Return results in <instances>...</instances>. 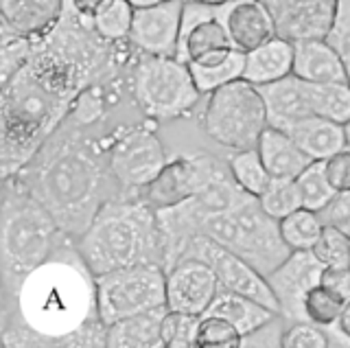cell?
<instances>
[{
    "instance_id": "obj_1",
    "label": "cell",
    "mask_w": 350,
    "mask_h": 348,
    "mask_svg": "<svg viewBox=\"0 0 350 348\" xmlns=\"http://www.w3.org/2000/svg\"><path fill=\"white\" fill-rule=\"evenodd\" d=\"M103 125L62 123L16 178L46 206L70 239H79L101 206L123 195L107 160Z\"/></svg>"
},
{
    "instance_id": "obj_2",
    "label": "cell",
    "mask_w": 350,
    "mask_h": 348,
    "mask_svg": "<svg viewBox=\"0 0 350 348\" xmlns=\"http://www.w3.org/2000/svg\"><path fill=\"white\" fill-rule=\"evenodd\" d=\"M25 335H33L31 346H105L107 326L96 311V282L68 239L53 258L20 282L11 298Z\"/></svg>"
},
{
    "instance_id": "obj_3",
    "label": "cell",
    "mask_w": 350,
    "mask_h": 348,
    "mask_svg": "<svg viewBox=\"0 0 350 348\" xmlns=\"http://www.w3.org/2000/svg\"><path fill=\"white\" fill-rule=\"evenodd\" d=\"M75 243L94 278L138 263L164 265L167 256L160 217L136 193L105 202Z\"/></svg>"
},
{
    "instance_id": "obj_4",
    "label": "cell",
    "mask_w": 350,
    "mask_h": 348,
    "mask_svg": "<svg viewBox=\"0 0 350 348\" xmlns=\"http://www.w3.org/2000/svg\"><path fill=\"white\" fill-rule=\"evenodd\" d=\"M3 222H0V260L3 293L11 298L31 271L46 263L68 241L57 219L16 176L5 178Z\"/></svg>"
},
{
    "instance_id": "obj_5",
    "label": "cell",
    "mask_w": 350,
    "mask_h": 348,
    "mask_svg": "<svg viewBox=\"0 0 350 348\" xmlns=\"http://www.w3.org/2000/svg\"><path fill=\"white\" fill-rule=\"evenodd\" d=\"M3 134L0 158L3 180L16 176L36 158L44 143L70 114V105L33 77L22 66L3 83Z\"/></svg>"
},
{
    "instance_id": "obj_6",
    "label": "cell",
    "mask_w": 350,
    "mask_h": 348,
    "mask_svg": "<svg viewBox=\"0 0 350 348\" xmlns=\"http://www.w3.org/2000/svg\"><path fill=\"white\" fill-rule=\"evenodd\" d=\"M195 235L213 239L247 260L262 276H269L293 252L280 235L278 219L262 211L258 198H247L232 211L204 215L195 224Z\"/></svg>"
},
{
    "instance_id": "obj_7",
    "label": "cell",
    "mask_w": 350,
    "mask_h": 348,
    "mask_svg": "<svg viewBox=\"0 0 350 348\" xmlns=\"http://www.w3.org/2000/svg\"><path fill=\"white\" fill-rule=\"evenodd\" d=\"M131 101L153 123H171L191 114L202 101L189 64L178 57L136 53L127 72Z\"/></svg>"
},
{
    "instance_id": "obj_8",
    "label": "cell",
    "mask_w": 350,
    "mask_h": 348,
    "mask_svg": "<svg viewBox=\"0 0 350 348\" xmlns=\"http://www.w3.org/2000/svg\"><path fill=\"white\" fill-rule=\"evenodd\" d=\"M267 125L265 101L256 85L245 79L226 83L204 96L200 127L224 151L254 149Z\"/></svg>"
},
{
    "instance_id": "obj_9",
    "label": "cell",
    "mask_w": 350,
    "mask_h": 348,
    "mask_svg": "<svg viewBox=\"0 0 350 348\" xmlns=\"http://www.w3.org/2000/svg\"><path fill=\"white\" fill-rule=\"evenodd\" d=\"M96 311L107 326L129 315L167 307V269L160 263H138L94 278Z\"/></svg>"
},
{
    "instance_id": "obj_10",
    "label": "cell",
    "mask_w": 350,
    "mask_h": 348,
    "mask_svg": "<svg viewBox=\"0 0 350 348\" xmlns=\"http://www.w3.org/2000/svg\"><path fill=\"white\" fill-rule=\"evenodd\" d=\"M107 160L123 193H136L167 167L169 156L151 125L118 123L107 132Z\"/></svg>"
},
{
    "instance_id": "obj_11",
    "label": "cell",
    "mask_w": 350,
    "mask_h": 348,
    "mask_svg": "<svg viewBox=\"0 0 350 348\" xmlns=\"http://www.w3.org/2000/svg\"><path fill=\"white\" fill-rule=\"evenodd\" d=\"M184 256H197L206 260V263L215 269L221 289L247 296L252 300L265 304L267 309L280 313L278 300L269 287L267 276H262L256 267H252L247 263V260L237 256L234 252H230V250L219 245L213 239H208L206 235H193L189 239V243H186L182 258Z\"/></svg>"
},
{
    "instance_id": "obj_12",
    "label": "cell",
    "mask_w": 350,
    "mask_h": 348,
    "mask_svg": "<svg viewBox=\"0 0 350 348\" xmlns=\"http://www.w3.org/2000/svg\"><path fill=\"white\" fill-rule=\"evenodd\" d=\"M215 158V154H180L178 158H169L167 167L136 195L156 213L178 209L195 198Z\"/></svg>"
},
{
    "instance_id": "obj_13",
    "label": "cell",
    "mask_w": 350,
    "mask_h": 348,
    "mask_svg": "<svg viewBox=\"0 0 350 348\" xmlns=\"http://www.w3.org/2000/svg\"><path fill=\"white\" fill-rule=\"evenodd\" d=\"M324 263L313 250H293L282 263L267 276V282L278 300L280 315L289 322L304 320V296L320 285Z\"/></svg>"
},
{
    "instance_id": "obj_14",
    "label": "cell",
    "mask_w": 350,
    "mask_h": 348,
    "mask_svg": "<svg viewBox=\"0 0 350 348\" xmlns=\"http://www.w3.org/2000/svg\"><path fill=\"white\" fill-rule=\"evenodd\" d=\"M273 20L276 34L289 42L326 40L339 0H258Z\"/></svg>"
},
{
    "instance_id": "obj_15",
    "label": "cell",
    "mask_w": 350,
    "mask_h": 348,
    "mask_svg": "<svg viewBox=\"0 0 350 348\" xmlns=\"http://www.w3.org/2000/svg\"><path fill=\"white\" fill-rule=\"evenodd\" d=\"M219 289L215 269L197 256H184L167 269V307L173 311L204 315Z\"/></svg>"
},
{
    "instance_id": "obj_16",
    "label": "cell",
    "mask_w": 350,
    "mask_h": 348,
    "mask_svg": "<svg viewBox=\"0 0 350 348\" xmlns=\"http://www.w3.org/2000/svg\"><path fill=\"white\" fill-rule=\"evenodd\" d=\"M182 9L184 0H167L156 7L136 9L129 44L147 55L178 57Z\"/></svg>"
},
{
    "instance_id": "obj_17",
    "label": "cell",
    "mask_w": 350,
    "mask_h": 348,
    "mask_svg": "<svg viewBox=\"0 0 350 348\" xmlns=\"http://www.w3.org/2000/svg\"><path fill=\"white\" fill-rule=\"evenodd\" d=\"M66 7L68 0H0L3 31L38 44L59 27Z\"/></svg>"
},
{
    "instance_id": "obj_18",
    "label": "cell",
    "mask_w": 350,
    "mask_h": 348,
    "mask_svg": "<svg viewBox=\"0 0 350 348\" xmlns=\"http://www.w3.org/2000/svg\"><path fill=\"white\" fill-rule=\"evenodd\" d=\"M221 20L232 40V46L241 53H250L276 38V27L258 0H230L221 5Z\"/></svg>"
},
{
    "instance_id": "obj_19",
    "label": "cell",
    "mask_w": 350,
    "mask_h": 348,
    "mask_svg": "<svg viewBox=\"0 0 350 348\" xmlns=\"http://www.w3.org/2000/svg\"><path fill=\"white\" fill-rule=\"evenodd\" d=\"M295 145H298L311 160H328L337 151L348 147V134L346 125L328 121L322 116H304L300 121L284 127Z\"/></svg>"
},
{
    "instance_id": "obj_20",
    "label": "cell",
    "mask_w": 350,
    "mask_h": 348,
    "mask_svg": "<svg viewBox=\"0 0 350 348\" xmlns=\"http://www.w3.org/2000/svg\"><path fill=\"white\" fill-rule=\"evenodd\" d=\"M267 107V121L271 127L284 129L287 125L311 116L309 96H306V81L289 75L280 81L256 85Z\"/></svg>"
},
{
    "instance_id": "obj_21",
    "label": "cell",
    "mask_w": 350,
    "mask_h": 348,
    "mask_svg": "<svg viewBox=\"0 0 350 348\" xmlns=\"http://www.w3.org/2000/svg\"><path fill=\"white\" fill-rule=\"evenodd\" d=\"M256 149L273 180H295L311 162H315L295 145V140L284 129L271 125L260 134Z\"/></svg>"
},
{
    "instance_id": "obj_22",
    "label": "cell",
    "mask_w": 350,
    "mask_h": 348,
    "mask_svg": "<svg viewBox=\"0 0 350 348\" xmlns=\"http://www.w3.org/2000/svg\"><path fill=\"white\" fill-rule=\"evenodd\" d=\"M293 75L306 83L348 81L342 59L326 40L293 42Z\"/></svg>"
},
{
    "instance_id": "obj_23",
    "label": "cell",
    "mask_w": 350,
    "mask_h": 348,
    "mask_svg": "<svg viewBox=\"0 0 350 348\" xmlns=\"http://www.w3.org/2000/svg\"><path fill=\"white\" fill-rule=\"evenodd\" d=\"M293 75V42L280 36L245 53L243 79L252 85H265Z\"/></svg>"
},
{
    "instance_id": "obj_24",
    "label": "cell",
    "mask_w": 350,
    "mask_h": 348,
    "mask_svg": "<svg viewBox=\"0 0 350 348\" xmlns=\"http://www.w3.org/2000/svg\"><path fill=\"white\" fill-rule=\"evenodd\" d=\"M169 307L151 309L145 313L129 315V318L107 324L105 346L109 348H164L160 337L162 318Z\"/></svg>"
},
{
    "instance_id": "obj_25",
    "label": "cell",
    "mask_w": 350,
    "mask_h": 348,
    "mask_svg": "<svg viewBox=\"0 0 350 348\" xmlns=\"http://www.w3.org/2000/svg\"><path fill=\"white\" fill-rule=\"evenodd\" d=\"M206 313L226 318L230 324L237 326V331L243 337L252 331H256L258 326H262L276 315V311L267 309L265 304H260L247 296H241V293L228 291V289H219L217 298L213 300L211 309Z\"/></svg>"
},
{
    "instance_id": "obj_26",
    "label": "cell",
    "mask_w": 350,
    "mask_h": 348,
    "mask_svg": "<svg viewBox=\"0 0 350 348\" xmlns=\"http://www.w3.org/2000/svg\"><path fill=\"white\" fill-rule=\"evenodd\" d=\"M309 110L315 116L328 121L348 125L350 123V83L331 81V83H306Z\"/></svg>"
},
{
    "instance_id": "obj_27",
    "label": "cell",
    "mask_w": 350,
    "mask_h": 348,
    "mask_svg": "<svg viewBox=\"0 0 350 348\" xmlns=\"http://www.w3.org/2000/svg\"><path fill=\"white\" fill-rule=\"evenodd\" d=\"M228 167L232 171L237 184L252 198H260L265 189L269 187L271 176L262 165L258 156V149H245V151H230L228 154Z\"/></svg>"
},
{
    "instance_id": "obj_28",
    "label": "cell",
    "mask_w": 350,
    "mask_h": 348,
    "mask_svg": "<svg viewBox=\"0 0 350 348\" xmlns=\"http://www.w3.org/2000/svg\"><path fill=\"white\" fill-rule=\"evenodd\" d=\"M193 72V79L197 90L204 96L211 94L213 90L221 88L226 83H232L237 79H243L245 70V53L232 51L226 59L208 64V66H189Z\"/></svg>"
},
{
    "instance_id": "obj_29",
    "label": "cell",
    "mask_w": 350,
    "mask_h": 348,
    "mask_svg": "<svg viewBox=\"0 0 350 348\" xmlns=\"http://www.w3.org/2000/svg\"><path fill=\"white\" fill-rule=\"evenodd\" d=\"M280 224V235L291 250H311L320 237L324 219L320 213H315L311 209H298L291 215H287Z\"/></svg>"
},
{
    "instance_id": "obj_30",
    "label": "cell",
    "mask_w": 350,
    "mask_h": 348,
    "mask_svg": "<svg viewBox=\"0 0 350 348\" xmlns=\"http://www.w3.org/2000/svg\"><path fill=\"white\" fill-rule=\"evenodd\" d=\"M298 189L304 209H311L315 213H324L337 198V191L331 187L326 173H324V160H315L306 167L298 178Z\"/></svg>"
},
{
    "instance_id": "obj_31",
    "label": "cell",
    "mask_w": 350,
    "mask_h": 348,
    "mask_svg": "<svg viewBox=\"0 0 350 348\" xmlns=\"http://www.w3.org/2000/svg\"><path fill=\"white\" fill-rule=\"evenodd\" d=\"M344 307H346V300L342 296H337V293L328 287H324L322 282L306 293L304 304H302L304 320L322 326V329H331L339 315H342Z\"/></svg>"
},
{
    "instance_id": "obj_32",
    "label": "cell",
    "mask_w": 350,
    "mask_h": 348,
    "mask_svg": "<svg viewBox=\"0 0 350 348\" xmlns=\"http://www.w3.org/2000/svg\"><path fill=\"white\" fill-rule=\"evenodd\" d=\"M136 9L127 0H112L94 18V29L109 42H129L131 25H134Z\"/></svg>"
},
{
    "instance_id": "obj_33",
    "label": "cell",
    "mask_w": 350,
    "mask_h": 348,
    "mask_svg": "<svg viewBox=\"0 0 350 348\" xmlns=\"http://www.w3.org/2000/svg\"><path fill=\"white\" fill-rule=\"evenodd\" d=\"M262 211H265L273 219H284L287 215L293 211L302 209V198H300V189L295 180H273L269 182V187L265 193L258 198Z\"/></svg>"
},
{
    "instance_id": "obj_34",
    "label": "cell",
    "mask_w": 350,
    "mask_h": 348,
    "mask_svg": "<svg viewBox=\"0 0 350 348\" xmlns=\"http://www.w3.org/2000/svg\"><path fill=\"white\" fill-rule=\"evenodd\" d=\"M202 315L167 309L160 326V337L164 348H195L197 326Z\"/></svg>"
},
{
    "instance_id": "obj_35",
    "label": "cell",
    "mask_w": 350,
    "mask_h": 348,
    "mask_svg": "<svg viewBox=\"0 0 350 348\" xmlns=\"http://www.w3.org/2000/svg\"><path fill=\"white\" fill-rule=\"evenodd\" d=\"M243 346V335L237 331V326L230 324L226 318H219L213 313H204L197 326L195 348H239Z\"/></svg>"
},
{
    "instance_id": "obj_36",
    "label": "cell",
    "mask_w": 350,
    "mask_h": 348,
    "mask_svg": "<svg viewBox=\"0 0 350 348\" xmlns=\"http://www.w3.org/2000/svg\"><path fill=\"white\" fill-rule=\"evenodd\" d=\"M313 254L326 265H350V235L333 224H324L315 245Z\"/></svg>"
},
{
    "instance_id": "obj_37",
    "label": "cell",
    "mask_w": 350,
    "mask_h": 348,
    "mask_svg": "<svg viewBox=\"0 0 350 348\" xmlns=\"http://www.w3.org/2000/svg\"><path fill=\"white\" fill-rule=\"evenodd\" d=\"M284 348H328L331 346V337L328 331L317 326L309 320L289 322L287 331L282 337Z\"/></svg>"
},
{
    "instance_id": "obj_38",
    "label": "cell",
    "mask_w": 350,
    "mask_h": 348,
    "mask_svg": "<svg viewBox=\"0 0 350 348\" xmlns=\"http://www.w3.org/2000/svg\"><path fill=\"white\" fill-rule=\"evenodd\" d=\"M326 42L337 51L350 83V0H339L335 23L331 34L326 36Z\"/></svg>"
},
{
    "instance_id": "obj_39",
    "label": "cell",
    "mask_w": 350,
    "mask_h": 348,
    "mask_svg": "<svg viewBox=\"0 0 350 348\" xmlns=\"http://www.w3.org/2000/svg\"><path fill=\"white\" fill-rule=\"evenodd\" d=\"M289 320H284L280 313L273 315L256 331H252L243 337V346H282V337L287 331Z\"/></svg>"
},
{
    "instance_id": "obj_40",
    "label": "cell",
    "mask_w": 350,
    "mask_h": 348,
    "mask_svg": "<svg viewBox=\"0 0 350 348\" xmlns=\"http://www.w3.org/2000/svg\"><path fill=\"white\" fill-rule=\"evenodd\" d=\"M324 173L331 187L339 193H350V145L324 160Z\"/></svg>"
},
{
    "instance_id": "obj_41",
    "label": "cell",
    "mask_w": 350,
    "mask_h": 348,
    "mask_svg": "<svg viewBox=\"0 0 350 348\" xmlns=\"http://www.w3.org/2000/svg\"><path fill=\"white\" fill-rule=\"evenodd\" d=\"M320 282L346 302L350 300V265H326L322 271Z\"/></svg>"
},
{
    "instance_id": "obj_42",
    "label": "cell",
    "mask_w": 350,
    "mask_h": 348,
    "mask_svg": "<svg viewBox=\"0 0 350 348\" xmlns=\"http://www.w3.org/2000/svg\"><path fill=\"white\" fill-rule=\"evenodd\" d=\"M320 215L324 224H333L350 235V193H339L335 202Z\"/></svg>"
},
{
    "instance_id": "obj_43",
    "label": "cell",
    "mask_w": 350,
    "mask_h": 348,
    "mask_svg": "<svg viewBox=\"0 0 350 348\" xmlns=\"http://www.w3.org/2000/svg\"><path fill=\"white\" fill-rule=\"evenodd\" d=\"M335 331V335L339 340H335L333 344H344V346H350V300L346 302V307L342 311V315L337 318V322L331 326Z\"/></svg>"
},
{
    "instance_id": "obj_44",
    "label": "cell",
    "mask_w": 350,
    "mask_h": 348,
    "mask_svg": "<svg viewBox=\"0 0 350 348\" xmlns=\"http://www.w3.org/2000/svg\"><path fill=\"white\" fill-rule=\"evenodd\" d=\"M112 0H72V5H75V9L79 14H83V16H88V18H94L101 9H105Z\"/></svg>"
},
{
    "instance_id": "obj_45",
    "label": "cell",
    "mask_w": 350,
    "mask_h": 348,
    "mask_svg": "<svg viewBox=\"0 0 350 348\" xmlns=\"http://www.w3.org/2000/svg\"><path fill=\"white\" fill-rule=\"evenodd\" d=\"M127 3L134 9H147V7H156V5L167 3V0H127Z\"/></svg>"
},
{
    "instance_id": "obj_46",
    "label": "cell",
    "mask_w": 350,
    "mask_h": 348,
    "mask_svg": "<svg viewBox=\"0 0 350 348\" xmlns=\"http://www.w3.org/2000/svg\"><path fill=\"white\" fill-rule=\"evenodd\" d=\"M197 3H208V5H226L230 0H197Z\"/></svg>"
},
{
    "instance_id": "obj_47",
    "label": "cell",
    "mask_w": 350,
    "mask_h": 348,
    "mask_svg": "<svg viewBox=\"0 0 350 348\" xmlns=\"http://www.w3.org/2000/svg\"><path fill=\"white\" fill-rule=\"evenodd\" d=\"M346 134H348V145H350V123L346 125Z\"/></svg>"
}]
</instances>
